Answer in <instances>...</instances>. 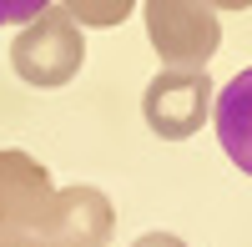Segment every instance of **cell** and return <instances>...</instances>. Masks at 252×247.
I'll return each mask as SVG.
<instances>
[{
	"label": "cell",
	"mask_w": 252,
	"mask_h": 247,
	"mask_svg": "<svg viewBox=\"0 0 252 247\" xmlns=\"http://www.w3.org/2000/svg\"><path fill=\"white\" fill-rule=\"evenodd\" d=\"M86 66V35L66 15V5H46L31 26H20V35L10 40V71L26 86L56 91Z\"/></svg>",
	"instance_id": "cell-1"
},
{
	"label": "cell",
	"mask_w": 252,
	"mask_h": 247,
	"mask_svg": "<svg viewBox=\"0 0 252 247\" xmlns=\"http://www.w3.org/2000/svg\"><path fill=\"white\" fill-rule=\"evenodd\" d=\"M131 247H187L177 232H146V237H136Z\"/></svg>",
	"instance_id": "cell-9"
},
{
	"label": "cell",
	"mask_w": 252,
	"mask_h": 247,
	"mask_svg": "<svg viewBox=\"0 0 252 247\" xmlns=\"http://www.w3.org/2000/svg\"><path fill=\"white\" fill-rule=\"evenodd\" d=\"M111 227H116V212H111L106 192L76 182V187H61L51 197V212L40 222L35 242L40 247H106Z\"/></svg>",
	"instance_id": "cell-4"
},
{
	"label": "cell",
	"mask_w": 252,
	"mask_h": 247,
	"mask_svg": "<svg viewBox=\"0 0 252 247\" xmlns=\"http://www.w3.org/2000/svg\"><path fill=\"white\" fill-rule=\"evenodd\" d=\"M212 10H252V0H207Z\"/></svg>",
	"instance_id": "cell-11"
},
{
	"label": "cell",
	"mask_w": 252,
	"mask_h": 247,
	"mask_svg": "<svg viewBox=\"0 0 252 247\" xmlns=\"http://www.w3.org/2000/svg\"><path fill=\"white\" fill-rule=\"evenodd\" d=\"M51 0H0V26H31Z\"/></svg>",
	"instance_id": "cell-8"
},
{
	"label": "cell",
	"mask_w": 252,
	"mask_h": 247,
	"mask_svg": "<svg viewBox=\"0 0 252 247\" xmlns=\"http://www.w3.org/2000/svg\"><path fill=\"white\" fill-rule=\"evenodd\" d=\"M212 121H217V141L232 156V167L252 177V66H242L212 101Z\"/></svg>",
	"instance_id": "cell-6"
},
{
	"label": "cell",
	"mask_w": 252,
	"mask_h": 247,
	"mask_svg": "<svg viewBox=\"0 0 252 247\" xmlns=\"http://www.w3.org/2000/svg\"><path fill=\"white\" fill-rule=\"evenodd\" d=\"M146 40L172 71H207L222 51V20L207 0H146Z\"/></svg>",
	"instance_id": "cell-2"
},
{
	"label": "cell",
	"mask_w": 252,
	"mask_h": 247,
	"mask_svg": "<svg viewBox=\"0 0 252 247\" xmlns=\"http://www.w3.org/2000/svg\"><path fill=\"white\" fill-rule=\"evenodd\" d=\"M212 86L217 81L207 71H157L146 81V96H141L146 126L161 141H187L212 116Z\"/></svg>",
	"instance_id": "cell-3"
},
{
	"label": "cell",
	"mask_w": 252,
	"mask_h": 247,
	"mask_svg": "<svg viewBox=\"0 0 252 247\" xmlns=\"http://www.w3.org/2000/svg\"><path fill=\"white\" fill-rule=\"evenodd\" d=\"M61 5H66V15L76 20V26L111 31V26H121V20L136 10V0H61Z\"/></svg>",
	"instance_id": "cell-7"
},
{
	"label": "cell",
	"mask_w": 252,
	"mask_h": 247,
	"mask_svg": "<svg viewBox=\"0 0 252 247\" xmlns=\"http://www.w3.org/2000/svg\"><path fill=\"white\" fill-rule=\"evenodd\" d=\"M51 172L40 167L31 152L5 147L0 152V227L5 232H40V222L51 212Z\"/></svg>",
	"instance_id": "cell-5"
},
{
	"label": "cell",
	"mask_w": 252,
	"mask_h": 247,
	"mask_svg": "<svg viewBox=\"0 0 252 247\" xmlns=\"http://www.w3.org/2000/svg\"><path fill=\"white\" fill-rule=\"evenodd\" d=\"M0 247H40L31 232H5V227H0Z\"/></svg>",
	"instance_id": "cell-10"
}]
</instances>
